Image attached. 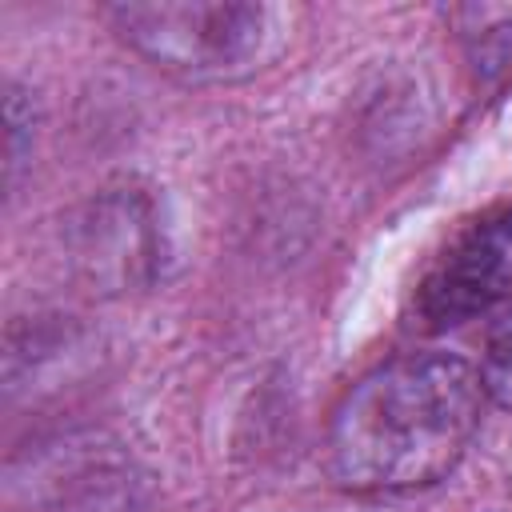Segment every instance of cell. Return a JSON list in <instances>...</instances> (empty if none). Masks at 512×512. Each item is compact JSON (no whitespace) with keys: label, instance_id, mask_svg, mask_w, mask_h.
<instances>
[{"label":"cell","instance_id":"cell-1","mask_svg":"<svg viewBox=\"0 0 512 512\" xmlns=\"http://www.w3.org/2000/svg\"><path fill=\"white\" fill-rule=\"evenodd\" d=\"M484 384L448 352H408L364 372L332 408L324 456L340 488L360 496L416 492L444 480L468 452Z\"/></svg>","mask_w":512,"mask_h":512},{"label":"cell","instance_id":"cell-3","mask_svg":"<svg viewBox=\"0 0 512 512\" xmlns=\"http://www.w3.org/2000/svg\"><path fill=\"white\" fill-rule=\"evenodd\" d=\"M72 276L96 296H128L164 276L168 228L160 204L140 184H112L80 204L64 228Z\"/></svg>","mask_w":512,"mask_h":512},{"label":"cell","instance_id":"cell-4","mask_svg":"<svg viewBox=\"0 0 512 512\" xmlns=\"http://www.w3.org/2000/svg\"><path fill=\"white\" fill-rule=\"evenodd\" d=\"M512 296V208L484 212L432 260L412 296V324L424 332L460 328Z\"/></svg>","mask_w":512,"mask_h":512},{"label":"cell","instance_id":"cell-6","mask_svg":"<svg viewBox=\"0 0 512 512\" xmlns=\"http://www.w3.org/2000/svg\"><path fill=\"white\" fill-rule=\"evenodd\" d=\"M464 20H476V28H464L472 40V60L484 76L512 68V8H464Z\"/></svg>","mask_w":512,"mask_h":512},{"label":"cell","instance_id":"cell-7","mask_svg":"<svg viewBox=\"0 0 512 512\" xmlns=\"http://www.w3.org/2000/svg\"><path fill=\"white\" fill-rule=\"evenodd\" d=\"M476 372H480L488 400H496L500 408H512V308H504V316L492 324L484 360Z\"/></svg>","mask_w":512,"mask_h":512},{"label":"cell","instance_id":"cell-2","mask_svg":"<svg viewBox=\"0 0 512 512\" xmlns=\"http://www.w3.org/2000/svg\"><path fill=\"white\" fill-rule=\"evenodd\" d=\"M108 20L136 56L180 80L244 72L272 36V8L224 0L112 4Z\"/></svg>","mask_w":512,"mask_h":512},{"label":"cell","instance_id":"cell-5","mask_svg":"<svg viewBox=\"0 0 512 512\" xmlns=\"http://www.w3.org/2000/svg\"><path fill=\"white\" fill-rule=\"evenodd\" d=\"M136 468L104 436H64L8 476V512H132Z\"/></svg>","mask_w":512,"mask_h":512}]
</instances>
